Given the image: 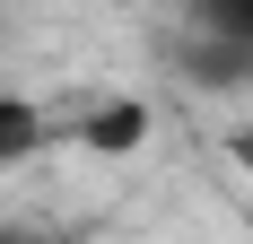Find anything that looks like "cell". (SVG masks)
Masks as SVG:
<instances>
[{"label":"cell","instance_id":"obj_1","mask_svg":"<svg viewBox=\"0 0 253 244\" xmlns=\"http://www.w3.org/2000/svg\"><path fill=\"white\" fill-rule=\"evenodd\" d=\"M140 140H149V105L140 96H96L79 114V148H96V157H131Z\"/></svg>","mask_w":253,"mask_h":244},{"label":"cell","instance_id":"obj_2","mask_svg":"<svg viewBox=\"0 0 253 244\" xmlns=\"http://www.w3.org/2000/svg\"><path fill=\"white\" fill-rule=\"evenodd\" d=\"M183 79H192V87H253V52H236V44H218V35H201V26H192V35H183Z\"/></svg>","mask_w":253,"mask_h":244},{"label":"cell","instance_id":"obj_3","mask_svg":"<svg viewBox=\"0 0 253 244\" xmlns=\"http://www.w3.org/2000/svg\"><path fill=\"white\" fill-rule=\"evenodd\" d=\"M44 105H26V96H0V166H9V157H35V148H44Z\"/></svg>","mask_w":253,"mask_h":244},{"label":"cell","instance_id":"obj_4","mask_svg":"<svg viewBox=\"0 0 253 244\" xmlns=\"http://www.w3.org/2000/svg\"><path fill=\"white\" fill-rule=\"evenodd\" d=\"M192 26H201V35H218V44H236V52H253V0H201V9H192Z\"/></svg>","mask_w":253,"mask_h":244},{"label":"cell","instance_id":"obj_5","mask_svg":"<svg viewBox=\"0 0 253 244\" xmlns=\"http://www.w3.org/2000/svg\"><path fill=\"white\" fill-rule=\"evenodd\" d=\"M0 244H70L61 227H26V218H0Z\"/></svg>","mask_w":253,"mask_h":244},{"label":"cell","instance_id":"obj_6","mask_svg":"<svg viewBox=\"0 0 253 244\" xmlns=\"http://www.w3.org/2000/svg\"><path fill=\"white\" fill-rule=\"evenodd\" d=\"M227 157H236V166L253 174V122H245V131H227Z\"/></svg>","mask_w":253,"mask_h":244}]
</instances>
